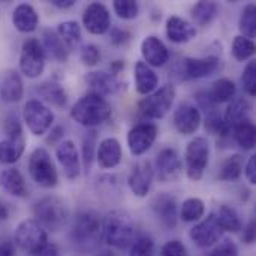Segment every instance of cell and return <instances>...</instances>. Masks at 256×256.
I'll use <instances>...</instances> for the list:
<instances>
[{"instance_id":"obj_1","label":"cell","mask_w":256,"mask_h":256,"mask_svg":"<svg viewBox=\"0 0 256 256\" xmlns=\"http://www.w3.org/2000/svg\"><path fill=\"white\" fill-rule=\"evenodd\" d=\"M69 242L81 255L93 254L102 242V219L94 210L80 212L70 226Z\"/></svg>"},{"instance_id":"obj_2","label":"cell","mask_w":256,"mask_h":256,"mask_svg":"<svg viewBox=\"0 0 256 256\" xmlns=\"http://www.w3.org/2000/svg\"><path fill=\"white\" fill-rule=\"evenodd\" d=\"M70 117L80 126L94 129L105 124L112 117V106L104 96L90 92L74 104Z\"/></svg>"},{"instance_id":"obj_3","label":"cell","mask_w":256,"mask_h":256,"mask_svg":"<svg viewBox=\"0 0 256 256\" xmlns=\"http://www.w3.org/2000/svg\"><path fill=\"white\" fill-rule=\"evenodd\" d=\"M136 237L132 216L124 210H111L102 220V240L114 249L129 248Z\"/></svg>"},{"instance_id":"obj_4","label":"cell","mask_w":256,"mask_h":256,"mask_svg":"<svg viewBox=\"0 0 256 256\" xmlns=\"http://www.w3.org/2000/svg\"><path fill=\"white\" fill-rule=\"evenodd\" d=\"M34 220L45 231H60L69 218V207L64 200L57 195H46L33 206Z\"/></svg>"},{"instance_id":"obj_5","label":"cell","mask_w":256,"mask_h":256,"mask_svg":"<svg viewBox=\"0 0 256 256\" xmlns=\"http://www.w3.org/2000/svg\"><path fill=\"white\" fill-rule=\"evenodd\" d=\"M28 174L30 178L42 189H54L58 184L57 166L45 147H36L28 158Z\"/></svg>"},{"instance_id":"obj_6","label":"cell","mask_w":256,"mask_h":256,"mask_svg":"<svg viewBox=\"0 0 256 256\" xmlns=\"http://www.w3.org/2000/svg\"><path fill=\"white\" fill-rule=\"evenodd\" d=\"M48 243V232L34 219H24L18 224L14 234V244L22 252L40 256Z\"/></svg>"},{"instance_id":"obj_7","label":"cell","mask_w":256,"mask_h":256,"mask_svg":"<svg viewBox=\"0 0 256 256\" xmlns=\"http://www.w3.org/2000/svg\"><path fill=\"white\" fill-rule=\"evenodd\" d=\"M176 87L172 84L158 87L153 93L147 94L138 102V112L144 118L160 120L171 111L176 100Z\"/></svg>"},{"instance_id":"obj_8","label":"cell","mask_w":256,"mask_h":256,"mask_svg":"<svg viewBox=\"0 0 256 256\" xmlns=\"http://www.w3.org/2000/svg\"><path fill=\"white\" fill-rule=\"evenodd\" d=\"M210 164V142L204 136L190 140L184 150V171L189 180L200 182Z\"/></svg>"},{"instance_id":"obj_9","label":"cell","mask_w":256,"mask_h":256,"mask_svg":"<svg viewBox=\"0 0 256 256\" xmlns=\"http://www.w3.org/2000/svg\"><path fill=\"white\" fill-rule=\"evenodd\" d=\"M46 64V54L39 39L27 38L22 42L20 52V70L24 76L34 80L39 78Z\"/></svg>"},{"instance_id":"obj_10","label":"cell","mask_w":256,"mask_h":256,"mask_svg":"<svg viewBox=\"0 0 256 256\" xmlns=\"http://www.w3.org/2000/svg\"><path fill=\"white\" fill-rule=\"evenodd\" d=\"M22 120L34 136H42L52 128L54 112L42 100L30 99L22 106Z\"/></svg>"},{"instance_id":"obj_11","label":"cell","mask_w":256,"mask_h":256,"mask_svg":"<svg viewBox=\"0 0 256 256\" xmlns=\"http://www.w3.org/2000/svg\"><path fill=\"white\" fill-rule=\"evenodd\" d=\"M159 135V128L152 122H141L136 123L126 136L128 148L132 156L140 158L146 154L156 142Z\"/></svg>"},{"instance_id":"obj_12","label":"cell","mask_w":256,"mask_h":256,"mask_svg":"<svg viewBox=\"0 0 256 256\" xmlns=\"http://www.w3.org/2000/svg\"><path fill=\"white\" fill-rule=\"evenodd\" d=\"M154 172L162 183H176L183 176V162L178 152L172 147L162 148L154 162Z\"/></svg>"},{"instance_id":"obj_13","label":"cell","mask_w":256,"mask_h":256,"mask_svg":"<svg viewBox=\"0 0 256 256\" xmlns=\"http://www.w3.org/2000/svg\"><path fill=\"white\" fill-rule=\"evenodd\" d=\"M220 69V58L218 56L206 57H184L180 62V75L183 80H202L214 75Z\"/></svg>"},{"instance_id":"obj_14","label":"cell","mask_w":256,"mask_h":256,"mask_svg":"<svg viewBox=\"0 0 256 256\" xmlns=\"http://www.w3.org/2000/svg\"><path fill=\"white\" fill-rule=\"evenodd\" d=\"M222 236H224V231L218 222L214 212L207 214V218H202L200 222H196L189 231L190 240L198 248H202V249L212 248L216 243H219Z\"/></svg>"},{"instance_id":"obj_15","label":"cell","mask_w":256,"mask_h":256,"mask_svg":"<svg viewBox=\"0 0 256 256\" xmlns=\"http://www.w3.org/2000/svg\"><path fill=\"white\" fill-rule=\"evenodd\" d=\"M111 12L106 4L93 2L86 6L82 12V26L90 34H106L111 28Z\"/></svg>"},{"instance_id":"obj_16","label":"cell","mask_w":256,"mask_h":256,"mask_svg":"<svg viewBox=\"0 0 256 256\" xmlns=\"http://www.w3.org/2000/svg\"><path fill=\"white\" fill-rule=\"evenodd\" d=\"M154 182V168L153 164L147 159L136 162L128 177V186L130 192L138 198H146Z\"/></svg>"},{"instance_id":"obj_17","label":"cell","mask_w":256,"mask_h":256,"mask_svg":"<svg viewBox=\"0 0 256 256\" xmlns=\"http://www.w3.org/2000/svg\"><path fill=\"white\" fill-rule=\"evenodd\" d=\"M152 210H153V214L156 216V219L159 220V224L165 230L171 231V230L177 228L178 204H177V200L171 194H168V192L158 194L152 201Z\"/></svg>"},{"instance_id":"obj_18","label":"cell","mask_w":256,"mask_h":256,"mask_svg":"<svg viewBox=\"0 0 256 256\" xmlns=\"http://www.w3.org/2000/svg\"><path fill=\"white\" fill-rule=\"evenodd\" d=\"M56 159L63 170V176L68 180H75L81 174V158L80 152L72 140H63L57 144L56 148Z\"/></svg>"},{"instance_id":"obj_19","label":"cell","mask_w":256,"mask_h":256,"mask_svg":"<svg viewBox=\"0 0 256 256\" xmlns=\"http://www.w3.org/2000/svg\"><path fill=\"white\" fill-rule=\"evenodd\" d=\"M172 123L180 135H194L202 123V114L195 105L184 102L180 104L174 111Z\"/></svg>"},{"instance_id":"obj_20","label":"cell","mask_w":256,"mask_h":256,"mask_svg":"<svg viewBox=\"0 0 256 256\" xmlns=\"http://www.w3.org/2000/svg\"><path fill=\"white\" fill-rule=\"evenodd\" d=\"M141 56L142 62L150 68H162L170 62V50L164 40L154 34H148L141 42Z\"/></svg>"},{"instance_id":"obj_21","label":"cell","mask_w":256,"mask_h":256,"mask_svg":"<svg viewBox=\"0 0 256 256\" xmlns=\"http://www.w3.org/2000/svg\"><path fill=\"white\" fill-rule=\"evenodd\" d=\"M123 148L117 138H104L96 148V162L102 170H114L122 164Z\"/></svg>"},{"instance_id":"obj_22","label":"cell","mask_w":256,"mask_h":256,"mask_svg":"<svg viewBox=\"0 0 256 256\" xmlns=\"http://www.w3.org/2000/svg\"><path fill=\"white\" fill-rule=\"evenodd\" d=\"M165 33L168 40L172 44L182 45L190 42L196 36V27L194 22L188 21L186 18H182L178 15H171L166 18L165 22Z\"/></svg>"},{"instance_id":"obj_23","label":"cell","mask_w":256,"mask_h":256,"mask_svg":"<svg viewBox=\"0 0 256 256\" xmlns=\"http://www.w3.org/2000/svg\"><path fill=\"white\" fill-rule=\"evenodd\" d=\"M86 82L90 87L93 93H98L100 96H110L116 94L122 88V81L118 76L112 75L106 70H92L86 75Z\"/></svg>"},{"instance_id":"obj_24","label":"cell","mask_w":256,"mask_h":256,"mask_svg":"<svg viewBox=\"0 0 256 256\" xmlns=\"http://www.w3.org/2000/svg\"><path fill=\"white\" fill-rule=\"evenodd\" d=\"M40 44L44 46V51H45L46 57L52 58L57 63H66L68 62V58H69V48L58 38L56 30L44 28L40 32Z\"/></svg>"},{"instance_id":"obj_25","label":"cell","mask_w":256,"mask_h":256,"mask_svg":"<svg viewBox=\"0 0 256 256\" xmlns=\"http://www.w3.org/2000/svg\"><path fill=\"white\" fill-rule=\"evenodd\" d=\"M135 88L140 94L147 96L159 87V76L153 68H150L142 60H138L134 68Z\"/></svg>"},{"instance_id":"obj_26","label":"cell","mask_w":256,"mask_h":256,"mask_svg":"<svg viewBox=\"0 0 256 256\" xmlns=\"http://www.w3.org/2000/svg\"><path fill=\"white\" fill-rule=\"evenodd\" d=\"M12 24L21 33H33L39 26V14L30 3H20L12 12Z\"/></svg>"},{"instance_id":"obj_27","label":"cell","mask_w":256,"mask_h":256,"mask_svg":"<svg viewBox=\"0 0 256 256\" xmlns=\"http://www.w3.org/2000/svg\"><path fill=\"white\" fill-rule=\"evenodd\" d=\"M0 186L2 189L15 198H27L28 196V189L26 184V180L20 170L16 168H8L0 172Z\"/></svg>"},{"instance_id":"obj_28","label":"cell","mask_w":256,"mask_h":256,"mask_svg":"<svg viewBox=\"0 0 256 256\" xmlns=\"http://www.w3.org/2000/svg\"><path fill=\"white\" fill-rule=\"evenodd\" d=\"M24 96V82L16 70H8L0 86V98L6 104H16Z\"/></svg>"},{"instance_id":"obj_29","label":"cell","mask_w":256,"mask_h":256,"mask_svg":"<svg viewBox=\"0 0 256 256\" xmlns=\"http://www.w3.org/2000/svg\"><path fill=\"white\" fill-rule=\"evenodd\" d=\"M36 93L44 99V102H46L56 108H64L69 100L64 87L54 80H48V81H44L42 84H39L36 87Z\"/></svg>"},{"instance_id":"obj_30","label":"cell","mask_w":256,"mask_h":256,"mask_svg":"<svg viewBox=\"0 0 256 256\" xmlns=\"http://www.w3.org/2000/svg\"><path fill=\"white\" fill-rule=\"evenodd\" d=\"M250 110H252V105H250V102L246 98H234L228 104V106L225 110V114L222 116L225 124L230 129H232L234 126L249 120Z\"/></svg>"},{"instance_id":"obj_31","label":"cell","mask_w":256,"mask_h":256,"mask_svg":"<svg viewBox=\"0 0 256 256\" xmlns=\"http://www.w3.org/2000/svg\"><path fill=\"white\" fill-rule=\"evenodd\" d=\"M214 214H216L218 222H219V225H220L224 232L225 231L226 232H232V234L242 232L244 225H243L240 213L234 207H231L228 204H224V206H220L218 208V212H214Z\"/></svg>"},{"instance_id":"obj_32","label":"cell","mask_w":256,"mask_h":256,"mask_svg":"<svg viewBox=\"0 0 256 256\" xmlns=\"http://www.w3.org/2000/svg\"><path fill=\"white\" fill-rule=\"evenodd\" d=\"M243 168H244V159L242 154L238 153H234L231 156H228L220 168H219V172H218V178L220 182H225V183H234V182H238L242 174H243Z\"/></svg>"},{"instance_id":"obj_33","label":"cell","mask_w":256,"mask_h":256,"mask_svg":"<svg viewBox=\"0 0 256 256\" xmlns=\"http://www.w3.org/2000/svg\"><path fill=\"white\" fill-rule=\"evenodd\" d=\"M26 150V140L24 138H6L0 141V164L2 165H12L21 159Z\"/></svg>"},{"instance_id":"obj_34","label":"cell","mask_w":256,"mask_h":256,"mask_svg":"<svg viewBox=\"0 0 256 256\" xmlns=\"http://www.w3.org/2000/svg\"><path fill=\"white\" fill-rule=\"evenodd\" d=\"M232 136H234V141L236 144L244 150V152H250L255 148L256 142V129L255 124L250 122V120H246L237 126H234L232 129Z\"/></svg>"},{"instance_id":"obj_35","label":"cell","mask_w":256,"mask_h":256,"mask_svg":"<svg viewBox=\"0 0 256 256\" xmlns=\"http://www.w3.org/2000/svg\"><path fill=\"white\" fill-rule=\"evenodd\" d=\"M208 93H210V96H212V99H213V102L216 105L230 104L237 94V86L230 78H219L213 84L212 90H208Z\"/></svg>"},{"instance_id":"obj_36","label":"cell","mask_w":256,"mask_h":256,"mask_svg":"<svg viewBox=\"0 0 256 256\" xmlns=\"http://www.w3.org/2000/svg\"><path fill=\"white\" fill-rule=\"evenodd\" d=\"M178 216L182 218L183 222L196 224L206 216V202L201 198L190 196L183 201Z\"/></svg>"},{"instance_id":"obj_37","label":"cell","mask_w":256,"mask_h":256,"mask_svg":"<svg viewBox=\"0 0 256 256\" xmlns=\"http://www.w3.org/2000/svg\"><path fill=\"white\" fill-rule=\"evenodd\" d=\"M219 16V4L216 2H198L192 8V18L195 24L206 27Z\"/></svg>"},{"instance_id":"obj_38","label":"cell","mask_w":256,"mask_h":256,"mask_svg":"<svg viewBox=\"0 0 256 256\" xmlns=\"http://www.w3.org/2000/svg\"><path fill=\"white\" fill-rule=\"evenodd\" d=\"M96 148H98V132L94 129H90L87 134L82 136V144H81V166L82 170L88 171L96 159Z\"/></svg>"},{"instance_id":"obj_39","label":"cell","mask_w":256,"mask_h":256,"mask_svg":"<svg viewBox=\"0 0 256 256\" xmlns=\"http://www.w3.org/2000/svg\"><path fill=\"white\" fill-rule=\"evenodd\" d=\"M56 33L58 34V38L64 42V45L68 48H74L76 46L81 39H82V32H81V26L74 21V20H68L63 21L57 26Z\"/></svg>"},{"instance_id":"obj_40","label":"cell","mask_w":256,"mask_h":256,"mask_svg":"<svg viewBox=\"0 0 256 256\" xmlns=\"http://www.w3.org/2000/svg\"><path fill=\"white\" fill-rule=\"evenodd\" d=\"M256 45L255 40L248 39L242 34L236 36L231 45V54L237 62H249L252 60V57L255 56Z\"/></svg>"},{"instance_id":"obj_41","label":"cell","mask_w":256,"mask_h":256,"mask_svg":"<svg viewBox=\"0 0 256 256\" xmlns=\"http://www.w3.org/2000/svg\"><path fill=\"white\" fill-rule=\"evenodd\" d=\"M238 28L242 32V36L254 40L256 34V6L254 3H248L243 8L238 20Z\"/></svg>"},{"instance_id":"obj_42","label":"cell","mask_w":256,"mask_h":256,"mask_svg":"<svg viewBox=\"0 0 256 256\" xmlns=\"http://www.w3.org/2000/svg\"><path fill=\"white\" fill-rule=\"evenodd\" d=\"M112 10L117 14L120 20L132 21L140 15V3L135 0H114L112 2Z\"/></svg>"},{"instance_id":"obj_43","label":"cell","mask_w":256,"mask_h":256,"mask_svg":"<svg viewBox=\"0 0 256 256\" xmlns=\"http://www.w3.org/2000/svg\"><path fill=\"white\" fill-rule=\"evenodd\" d=\"M156 255V244L150 236H138L135 237L134 243L130 244L129 256H154Z\"/></svg>"},{"instance_id":"obj_44","label":"cell","mask_w":256,"mask_h":256,"mask_svg":"<svg viewBox=\"0 0 256 256\" xmlns=\"http://www.w3.org/2000/svg\"><path fill=\"white\" fill-rule=\"evenodd\" d=\"M204 128H206L207 132H210V134H213V135H218V136H220V138H226V136L231 134V129L225 124L224 117L219 114V111L206 116Z\"/></svg>"},{"instance_id":"obj_45","label":"cell","mask_w":256,"mask_h":256,"mask_svg":"<svg viewBox=\"0 0 256 256\" xmlns=\"http://www.w3.org/2000/svg\"><path fill=\"white\" fill-rule=\"evenodd\" d=\"M242 84L248 96H256V62L249 60L243 74H242Z\"/></svg>"},{"instance_id":"obj_46","label":"cell","mask_w":256,"mask_h":256,"mask_svg":"<svg viewBox=\"0 0 256 256\" xmlns=\"http://www.w3.org/2000/svg\"><path fill=\"white\" fill-rule=\"evenodd\" d=\"M80 58L84 66L87 68H94L96 64H99L102 54H100V48L96 44H87L81 48L80 51Z\"/></svg>"},{"instance_id":"obj_47","label":"cell","mask_w":256,"mask_h":256,"mask_svg":"<svg viewBox=\"0 0 256 256\" xmlns=\"http://www.w3.org/2000/svg\"><path fill=\"white\" fill-rule=\"evenodd\" d=\"M3 130L6 134V138H24L22 135V126H21V122L18 118L16 114L10 112L4 117V122H3Z\"/></svg>"},{"instance_id":"obj_48","label":"cell","mask_w":256,"mask_h":256,"mask_svg":"<svg viewBox=\"0 0 256 256\" xmlns=\"http://www.w3.org/2000/svg\"><path fill=\"white\" fill-rule=\"evenodd\" d=\"M108 33H110V42L114 46H124L132 39V33L123 27H111Z\"/></svg>"},{"instance_id":"obj_49","label":"cell","mask_w":256,"mask_h":256,"mask_svg":"<svg viewBox=\"0 0 256 256\" xmlns=\"http://www.w3.org/2000/svg\"><path fill=\"white\" fill-rule=\"evenodd\" d=\"M160 256H189V250H188V248L184 246L183 242L170 240L162 246Z\"/></svg>"},{"instance_id":"obj_50","label":"cell","mask_w":256,"mask_h":256,"mask_svg":"<svg viewBox=\"0 0 256 256\" xmlns=\"http://www.w3.org/2000/svg\"><path fill=\"white\" fill-rule=\"evenodd\" d=\"M208 256H238V246L234 240L225 238L210 252Z\"/></svg>"},{"instance_id":"obj_51","label":"cell","mask_w":256,"mask_h":256,"mask_svg":"<svg viewBox=\"0 0 256 256\" xmlns=\"http://www.w3.org/2000/svg\"><path fill=\"white\" fill-rule=\"evenodd\" d=\"M243 171H244V177H246V180H248L250 184H256V156L255 154H252V156L248 159V162L244 164Z\"/></svg>"},{"instance_id":"obj_52","label":"cell","mask_w":256,"mask_h":256,"mask_svg":"<svg viewBox=\"0 0 256 256\" xmlns=\"http://www.w3.org/2000/svg\"><path fill=\"white\" fill-rule=\"evenodd\" d=\"M243 234H242V240L246 244H254L255 243V234H256V222L255 219H250L249 224L246 226H243Z\"/></svg>"},{"instance_id":"obj_53","label":"cell","mask_w":256,"mask_h":256,"mask_svg":"<svg viewBox=\"0 0 256 256\" xmlns=\"http://www.w3.org/2000/svg\"><path fill=\"white\" fill-rule=\"evenodd\" d=\"M64 136V128L63 126H56L51 129V135L48 136V142H62Z\"/></svg>"},{"instance_id":"obj_54","label":"cell","mask_w":256,"mask_h":256,"mask_svg":"<svg viewBox=\"0 0 256 256\" xmlns=\"http://www.w3.org/2000/svg\"><path fill=\"white\" fill-rule=\"evenodd\" d=\"M16 248L14 242H3L0 243V256H15Z\"/></svg>"},{"instance_id":"obj_55","label":"cell","mask_w":256,"mask_h":256,"mask_svg":"<svg viewBox=\"0 0 256 256\" xmlns=\"http://www.w3.org/2000/svg\"><path fill=\"white\" fill-rule=\"evenodd\" d=\"M126 68V62L124 60H122V58H118V60H114V62H111V64H110V72L112 74V75H118L123 69Z\"/></svg>"},{"instance_id":"obj_56","label":"cell","mask_w":256,"mask_h":256,"mask_svg":"<svg viewBox=\"0 0 256 256\" xmlns=\"http://www.w3.org/2000/svg\"><path fill=\"white\" fill-rule=\"evenodd\" d=\"M50 3L57 9H69L72 6H75L76 2L75 0H51Z\"/></svg>"},{"instance_id":"obj_57","label":"cell","mask_w":256,"mask_h":256,"mask_svg":"<svg viewBox=\"0 0 256 256\" xmlns=\"http://www.w3.org/2000/svg\"><path fill=\"white\" fill-rule=\"evenodd\" d=\"M8 216H9V208H8V206L0 202V220L8 219Z\"/></svg>"},{"instance_id":"obj_58","label":"cell","mask_w":256,"mask_h":256,"mask_svg":"<svg viewBox=\"0 0 256 256\" xmlns=\"http://www.w3.org/2000/svg\"><path fill=\"white\" fill-rule=\"evenodd\" d=\"M96 256H116L112 252H110V250H104V252H100V254H98Z\"/></svg>"}]
</instances>
